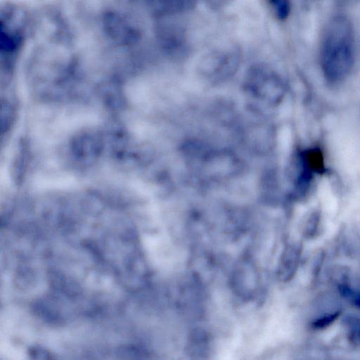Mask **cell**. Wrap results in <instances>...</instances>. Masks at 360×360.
<instances>
[{"label":"cell","instance_id":"obj_1","mask_svg":"<svg viewBox=\"0 0 360 360\" xmlns=\"http://www.w3.org/2000/svg\"><path fill=\"white\" fill-rule=\"evenodd\" d=\"M319 48L321 65L326 77L331 82L346 77L354 58V27L347 16L337 15L328 21Z\"/></svg>","mask_w":360,"mask_h":360},{"label":"cell","instance_id":"obj_2","mask_svg":"<svg viewBox=\"0 0 360 360\" xmlns=\"http://www.w3.org/2000/svg\"><path fill=\"white\" fill-rule=\"evenodd\" d=\"M302 248L299 243L286 246L281 258L278 275L281 281L287 282L292 279L298 268Z\"/></svg>","mask_w":360,"mask_h":360},{"label":"cell","instance_id":"obj_3","mask_svg":"<svg viewBox=\"0 0 360 360\" xmlns=\"http://www.w3.org/2000/svg\"><path fill=\"white\" fill-rule=\"evenodd\" d=\"M274 15L280 20L286 19L291 9L290 0H266Z\"/></svg>","mask_w":360,"mask_h":360},{"label":"cell","instance_id":"obj_4","mask_svg":"<svg viewBox=\"0 0 360 360\" xmlns=\"http://www.w3.org/2000/svg\"><path fill=\"white\" fill-rule=\"evenodd\" d=\"M319 226V217L314 213L303 224L302 233L308 238H314L318 232Z\"/></svg>","mask_w":360,"mask_h":360},{"label":"cell","instance_id":"obj_5","mask_svg":"<svg viewBox=\"0 0 360 360\" xmlns=\"http://www.w3.org/2000/svg\"><path fill=\"white\" fill-rule=\"evenodd\" d=\"M340 315V311H335L333 313L327 314L314 320L311 323V326L314 329L316 330L323 329L335 321Z\"/></svg>","mask_w":360,"mask_h":360},{"label":"cell","instance_id":"obj_6","mask_svg":"<svg viewBox=\"0 0 360 360\" xmlns=\"http://www.w3.org/2000/svg\"><path fill=\"white\" fill-rule=\"evenodd\" d=\"M348 325L351 338L354 341L360 343V321L354 318L349 319Z\"/></svg>","mask_w":360,"mask_h":360},{"label":"cell","instance_id":"obj_7","mask_svg":"<svg viewBox=\"0 0 360 360\" xmlns=\"http://www.w3.org/2000/svg\"><path fill=\"white\" fill-rule=\"evenodd\" d=\"M341 293L346 297L349 298L360 309V294L356 293L347 285H340Z\"/></svg>","mask_w":360,"mask_h":360}]
</instances>
